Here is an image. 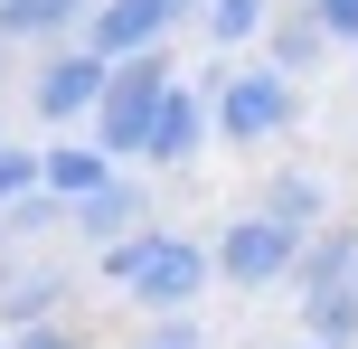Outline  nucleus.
I'll use <instances>...</instances> for the list:
<instances>
[{
    "label": "nucleus",
    "mask_w": 358,
    "mask_h": 349,
    "mask_svg": "<svg viewBox=\"0 0 358 349\" xmlns=\"http://www.w3.org/2000/svg\"><path fill=\"white\" fill-rule=\"evenodd\" d=\"M349 274H358V227H349V218H330L321 236L302 245V274H292V302H311V293H340Z\"/></svg>",
    "instance_id": "nucleus-12"
},
{
    "label": "nucleus",
    "mask_w": 358,
    "mask_h": 349,
    "mask_svg": "<svg viewBox=\"0 0 358 349\" xmlns=\"http://www.w3.org/2000/svg\"><path fill=\"white\" fill-rule=\"evenodd\" d=\"M255 208H264L273 227H292V236H321V227H330V180L292 161V170H273V180H264V199H255Z\"/></svg>",
    "instance_id": "nucleus-10"
},
{
    "label": "nucleus",
    "mask_w": 358,
    "mask_h": 349,
    "mask_svg": "<svg viewBox=\"0 0 358 349\" xmlns=\"http://www.w3.org/2000/svg\"><path fill=\"white\" fill-rule=\"evenodd\" d=\"M29 189H48V151H19V142H0V218H10Z\"/></svg>",
    "instance_id": "nucleus-17"
},
{
    "label": "nucleus",
    "mask_w": 358,
    "mask_h": 349,
    "mask_svg": "<svg viewBox=\"0 0 358 349\" xmlns=\"http://www.w3.org/2000/svg\"><path fill=\"white\" fill-rule=\"evenodd\" d=\"M302 245L292 227H273L264 208H236L227 227H217V283H236V293H273V283L302 274Z\"/></svg>",
    "instance_id": "nucleus-4"
},
{
    "label": "nucleus",
    "mask_w": 358,
    "mask_h": 349,
    "mask_svg": "<svg viewBox=\"0 0 358 349\" xmlns=\"http://www.w3.org/2000/svg\"><path fill=\"white\" fill-rule=\"evenodd\" d=\"M57 227H76V208H66V199H48V189H29V199L0 218V255L29 264V245H38V236H57Z\"/></svg>",
    "instance_id": "nucleus-14"
},
{
    "label": "nucleus",
    "mask_w": 358,
    "mask_h": 349,
    "mask_svg": "<svg viewBox=\"0 0 358 349\" xmlns=\"http://www.w3.org/2000/svg\"><path fill=\"white\" fill-rule=\"evenodd\" d=\"M132 349H208V321H198V312H179V321H151V331L132 340Z\"/></svg>",
    "instance_id": "nucleus-18"
},
{
    "label": "nucleus",
    "mask_w": 358,
    "mask_h": 349,
    "mask_svg": "<svg viewBox=\"0 0 358 349\" xmlns=\"http://www.w3.org/2000/svg\"><path fill=\"white\" fill-rule=\"evenodd\" d=\"M104 85H113V66H104L94 48H57V57H38L29 104H38V123H94Z\"/></svg>",
    "instance_id": "nucleus-7"
},
{
    "label": "nucleus",
    "mask_w": 358,
    "mask_h": 349,
    "mask_svg": "<svg viewBox=\"0 0 358 349\" xmlns=\"http://www.w3.org/2000/svg\"><path fill=\"white\" fill-rule=\"evenodd\" d=\"M302 340H321V349H358V293H349V283L302 302Z\"/></svg>",
    "instance_id": "nucleus-16"
},
{
    "label": "nucleus",
    "mask_w": 358,
    "mask_h": 349,
    "mask_svg": "<svg viewBox=\"0 0 358 349\" xmlns=\"http://www.w3.org/2000/svg\"><path fill=\"white\" fill-rule=\"evenodd\" d=\"M208 10V0H94V19H85V48L104 57V66H123V57H151V48H170L189 19Z\"/></svg>",
    "instance_id": "nucleus-5"
},
{
    "label": "nucleus",
    "mask_w": 358,
    "mask_h": 349,
    "mask_svg": "<svg viewBox=\"0 0 358 349\" xmlns=\"http://www.w3.org/2000/svg\"><path fill=\"white\" fill-rule=\"evenodd\" d=\"M10 349H94L85 331H76V321H48V331H19Z\"/></svg>",
    "instance_id": "nucleus-20"
},
{
    "label": "nucleus",
    "mask_w": 358,
    "mask_h": 349,
    "mask_svg": "<svg viewBox=\"0 0 358 349\" xmlns=\"http://www.w3.org/2000/svg\"><path fill=\"white\" fill-rule=\"evenodd\" d=\"M311 19H321L330 48H358V0H311Z\"/></svg>",
    "instance_id": "nucleus-19"
},
{
    "label": "nucleus",
    "mask_w": 358,
    "mask_h": 349,
    "mask_svg": "<svg viewBox=\"0 0 358 349\" xmlns=\"http://www.w3.org/2000/svg\"><path fill=\"white\" fill-rule=\"evenodd\" d=\"M76 312V274L57 255H29L19 264V283L0 293V340H19V331H48V321H66Z\"/></svg>",
    "instance_id": "nucleus-8"
},
{
    "label": "nucleus",
    "mask_w": 358,
    "mask_h": 349,
    "mask_svg": "<svg viewBox=\"0 0 358 349\" xmlns=\"http://www.w3.org/2000/svg\"><path fill=\"white\" fill-rule=\"evenodd\" d=\"M264 66H273V76H292V85H302L311 66H330V38H321V19H311V10H283V19L264 29Z\"/></svg>",
    "instance_id": "nucleus-13"
},
{
    "label": "nucleus",
    "mask_w": 358,
    "mask_h": 349,
    "mask_svg": "<svg viewBox=\"0 0 358 349\" xmlns=\"http://www.w3.org/2000/svg\"><path fill=\"white\" fill-rule=\"evenodd\" d=\"M292 123H302V85H292V76H273L264 57L227 76V94H217V142L264 151V142H283Z\"/></svg>",
    "instance_id": "nucleus-3"
},
{
    "label": "nucleus",
    "mask_w": 358,
    "mask_h": 349,
    "mask_svg": "<svg viewBox=\"0 0 358 349\" xmlns=\"http://www.w3.org/2000/svg\"><path fill=\"white\" fill-rule=\"evenodd\" d=\"M302 349H321V340H302Z\"/></svg>",
    "instance_id": "nucleus-21"
},
{
    "label": "nucleus",
    "mask_w": 358,
    "mask_h": 349,
    "mask_svg": "<svg viewBox=\"0 0 358 349\" xmlns=\"http://www.w3.org/2000/svg\"><path fill=\"white\" fill-rule=\"evenodd\" d=\"M123 170L94 151V132H66V142H48V199H66V208H85L94 189H113Z\"/></svg>",
    "instance_id": "nucleus-11"
},
{
    "label": "nucleus",
    "mask_w": 358,
    "mask_h": 349,
    "mask_svg": "<svg viewBox=\"0 0 358 349\" xmlns=\"http://www.w3.org/2000/svg\"><path fill=\"white\" fill-rule=\"evenodd\" d=\"M94 283H104L113 302H132L142 321H179V312H198V293L217 283V245L179 236V227H142L132 245L94 255Z\"/></svg>",
    "instance_id": "nucleus-1"
},
{
    "label": "nucleus",
    "mask_w": 358,
    "mask_h": 349,
    "mask_svg": "<svg viewBox=\"0 0 358 349\" xmlns=\"http://www.w3.org/2000/svg\"><path fill=\"white\" fill-rule=\"evenodd\" d=\"M273 19H283V0H208V10H198V29H208L217 48H255Z\"/></svg>",
    "instance_id": "nucleus-15"
},
{
    "label": "nucleus",
    "mask_w": 358,
    "mask_h": 349,
    "mask_svg": "<svg viewBox=\"0 0 358 349\" xmlns=\"http://www.w3.org/2000/svg\"><path fill=\"white\" fill-rule=\"evenodd\" d=\"M170 85H179L170 48H151V57H123V66H113L104 104H94V123H85V132H94V151H104L113 170H123V161H151V123H161Z\"/></svg>",
    "instance_id": "nucleus-2"
},
{
    "label": "nucleus",
    "mask_w": 358,
    "mask_h": 349,
    "mask_svg": "<svg viewBox=\"0 0 358 349\" xmlns=\"http://www.w3.org/2000/svg\"><path fill=\"white\" fill-rule=\"evenodd\" d=\"M349 293H358V274H349Z\"/></svg>",
    "instance_id": "nucleus-22"
},
{
    "label": "nucleus",
    "mask_w": 358,
    "mask_h": 349,
    "mask_svg": "<svg viewBox=\"0 0 358 349\" xmlns=\"http://www.w3.org/2000/svg\"><path fill=\"white\" fill-rule=\"evenodd\" d=\"M0 349H10V340H0Z\"/></svg>",
    "instance_id": "nucleus-23"
},
{
    "label": "nucleus",
    "mask_w": 358,
    "mask_h": 349,
    "mask_svg": "<svg viewBox=\"0 0 358 349\" xmlns=\"http://www.w3.org/2000/svg\"><path fill=\"white\" fill-rule=\"evenodd\" d=\"M142 227H151V189H142V180H113V189H94V199L76 208L66 236H85L94 255H113V245H132Z\"/></svg>",
    "instance_id": "nucleus-9"
},
{
    "label": "nucleus",
    "mask_w": 358,
    "mask_h": 349,
    "mask_svg": "<svg viewBox=\"0 0 358 349\" xmlns=\"http://www.w3.org/2000/svg\"><path fill=\"white\" fill-rule=\"evenodd\" d=\"M227 76H236V66H198V85H170L161 123H151V170H189V161H198V142L217 132V94H227Z\"/></svg>",
    "instance_id": "nucleus-6"
}]
</instances>
